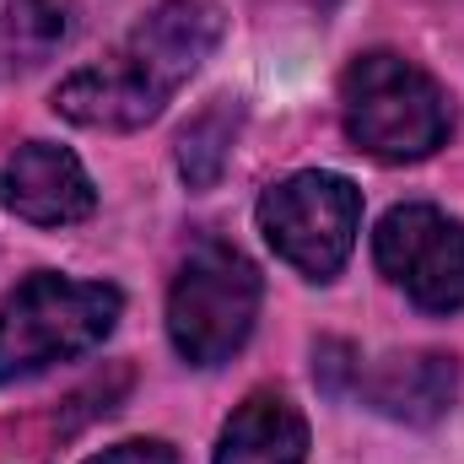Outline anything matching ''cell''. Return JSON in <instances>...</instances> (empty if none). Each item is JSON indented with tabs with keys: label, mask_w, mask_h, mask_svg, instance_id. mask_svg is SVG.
<instances>
[{
	"label": "cell",
	"mask_w": 464,
	"mask_h": 464,
	"mask_svg": "<svg viewBox=\"0 0 464 464\" xmlns=\"http://www.w3.org/2000/svg\"><path fill=\"white\" fill-rule=\"evenodd\" d=\"M222 27L211 0H157L109 60L60 82L54 109L82 130H140L211 60Z\"/></svg>",
	"instance_id": "6da1fadb"
},
{
	"label": "cell",
	"mask_w": 464,
	"mask_h": 464,
	"mask_svg": "<svg viewBox=\"0 0 464 464\" xmlns=\"http://www.w3.org/2000/svg\"><path fill=\"white\" fill-rule=\"evenodd\" d=\"M341 114L356 151L378 162H421L454 130L449 92L421 65L389 49L351 60V71L341 76Z\"/></svg>",
	"instance_id": "7a4b0ae2"
},
{
	"label": "cell",
	"mask_w": 464,
	"mask_h": 464,
	"mask_svg": "<svg viewBox=\"0 0 464 464\" xmlns=\"http://www.w3.org/2000/svg\"><path fill=\"white\" fill-rule=\"evenodd\" d=\"M124 314L119 286L103 281H71V276H27L0 303V383L33 378L54 362H71L82 351L103 346Z\"/></svg>",
	"instance_id": "3957f363"
},
{
	"label": "cell",
	"mask_w": 464,
	"mask_h": 464,
	"mask_svg": "<svg viewBox=\"0 0 464 464\" xmlns=\"http://www.w3.org/2000/svg\"><path fill=\"white\" fill-rule=\"evenodd\" d=\"M259 319V270L243 248L206 237L173 276L168 335L189 367H222Z\"/></svg>",
	"instance_id": "277c9868"
},
{
	"label": "cell",
	"mask_w": 464,
	"mask_h": 464,
	"mask_svg": "<svg viewBox=\"0 0 464 464\" xmlns=\"http://www.w3.org/2000/svg\"><path fill=\"white\" fill-rule=\"evenodd\" d=\"M265 243L308 281L341 276L362 232V189L341 173H292L259 195Z\"/></svg>",
	"instance_id": "5b68a950"
},
{
	"label": "cell",
	"mask_w": 464,
	"mask_h": 464,
	"mask_svg": "<svg viewBox=\"0 0 464 464\" xmlns=\"http://www.w3.org/2000/svg\"><path fill=\"white\" fill-rule=\"evenodd\" d=\"M378 270L427 314L464 308V222L438 206H394L372 232Z\"/></svg>",
	"instance_id": "8992f818"
},
{
	"label": "cell",
	"mask_w": 464,
	"mask_h": 464,
	"mask_svg": "<svg viewBox=\"0 0 464 464\" xmlns=\"http://www.w3.org/2000/svg\"><path fill=\"white\" fill-rule=\"evenodd\" d=\"M0 206L33 227H76L92 217L98 189L65 146L27 140L0 162Z\"/></svg>",
	"instance_id": "52a82bcc"
},
{
	"label": "cell",
	"mask_w": 464,
	"mask_h": 464,
	"mask_svg": "<svg viewBox=\"0 0 464 464\" xmlns=\"http://www.w3.org/2000/svg\"><path fill=\"white\" fill-rule=\"evenodd\" d=\"M356 394L389 416V421H405V427H432L454 411L459 400V362L443 356V351H400V356H383L362 372Z\"/></svg>",
	"instance_id": "ba28073f"
},
{
	"label": "cell",
	"mask_w": 464,
	"mask_h": 464,
	"mask_svg": "<svg viewBox=\"0 0 464 464\" xmlns=\"http://www.w3.org/2000/svg\"><path fill=\"white\" fill-rule=\"evenodd\" d=\"M217 464H308V421L286 394H248L222 427Z\"/></svg>",
	"instance_id": "9c48e42d"
},
{
	"label": "cell",
	"mask_w": 464,
	"mask_h": 464,
	"mask_svg": "<svg viewBox=\"0 0 464 464\" xmlns=\"http://www.w3.org/2000/svg\"><path fill=\"white\" fill-rule=\"evenodd\" d=\"M237 130H243V109H237L232 98L206 103L200 114L184 124V135H179V173H184L189 189H211V184L227 173Z\"/></svg>",
	"instance_id": "30bf717a"
},
{
	"label": "cell",
	"mask_w": 464,
	"mask_h": 464,
	"mask_svg": "<svg viewBox=\"0 0 464 464\" xmlns=\"http://www.w3.org/2000/svg\"><path fill=\"white\" fill-rule=\"evenodd\" d=\"M65 38L60 0H0V76L33 71Z\"/></svg>",
	"instance_id": "8fae6325"
},
{
	"label": "cell",
	"mask_w": 464,
	"mask_h": 464,
	"mask_svg": "<svg viewBox=\"0 0 464 464\" xmlns=\"http://www.w3.org/2000/svg\"><path fill=\"white\" fill-rule=\"evenodd\" d=\"M314 378H319V389L324 394H356V383H362V362H356V346L346 341H319L314 351Z\"/></svg>",
	"instance_id": "7c38bea8"
},
{
	"label": "cell",
	"mask_w": 464,
	"mask_h": 464,
	"mask_svg": "<svg viewBox=\"0 0 464 464\" xmlns=\"http://www.w3.org/2000/svg\"><path fill=\"white\" fill-rule=\"evenodd\" d=\"M87 464H179V459H173V449L157 443V438H130V443H119V449L92 454Z\"/></svg>",
	"instance_id": "4fadbf2b"
}]
</instances>
